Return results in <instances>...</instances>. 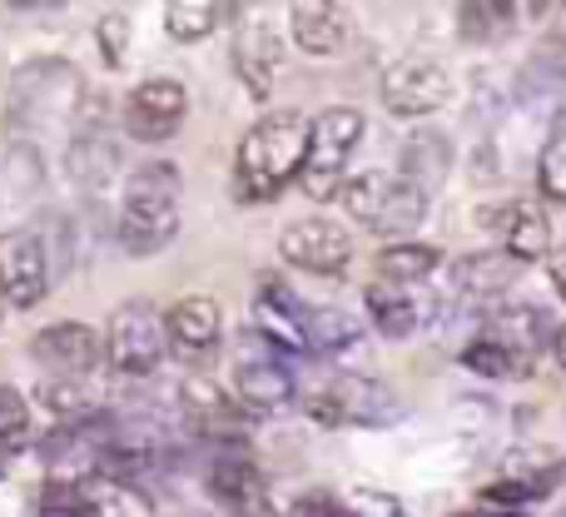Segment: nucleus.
Returning a JSON list of instances; mask_svg holds the SVG:
<instances>
[{
    "label": "nucleus",
    "instance_id": "22",
    "mask_svg": "<svg viewBox=\"0 0 566 517\" xmlns=\"http://www.w3.org/2000/svg\"><path fill=\"white\" fill-rule=\"evenodd\" d=\"M517 269L522 263L512 255H502V249H492V255H462L452 263V283H458V293H507Z\"/></svg>",
    "mask_w": 566,
    "mask_h": 517
},
{
    "label": "nucleus",
    "instance_id": "26",
    "mask_svg": "<svg viewBox=\"0 0 566 517\" xmlns=\"http://www.w3.org/2000/svg\"><path fill=\"white\" fill-rule=\"evenodd\" d=\"M438 263H442V249H432V245H388L378 255V269H382V279L388 283H418V279H428V273H438Z\"/></svg>",
    "mask_w": 566,
    "mask_h": 517
},
{
    "label": "nucleus",
    "instance_id": "4",
    "mask_svg": "<svg viewBox=\"0 0 566 517\" xmlns=\"http://www.w3.org/2000/svg\"><path fill=\"white\" fill-rule=\"evenodd\" d=\"M368 135L363 115L353 105H333L323 110L318 120L308 125V155H303L298 169V189L308 199H333L343 189V169H348L358 139Z\"/></svg>",
    "mask_w": 566,
    "mask_h": 517
},
{
    "label": "nucleus",
    "instance_id": "6",
    "mask_svg": "<svg viewBox=\"0 0 566 517\" xmlns=\"http://www.w3.org/2000/svg\"><path fill=\"white\" fill-rule=\"evenodd\" d=\"M185 115H189V90L169 75L139 80L125 100V130H129V139H145V145L179 135Z\"/></svg>",
    "mask_w": 566,
    "mask_h": 517
},
{
    "label": "nucleus",
    "instance_id": "19",
    "mask_svg": "<svg viewBox=\"0 0 566 517\" xmlns=\"http://www.w3.org/2000/svg\"><path fill=\"white\" fill-rule=\"evenodd\" d=\"M502 255H512L517 263H537L552 255V225L537 205H507L502 209Z\"/></svg>",
    "mask_w": 566,
    "mask_h": 517
},
{
    "label": "nucleus",
    "instance_id": "14",
    "mask_svg": "<svg viewBox=\"0 0 566 517\" xmlns=\"http://www.w3.org/2000/svg\"><path fill=\"white\" fill-rule=\"evenodd\" d=\"M323 399L333 403V418L338 423H392L398 418V399H392L378 379H338L323 389Z\"/></svg>",
    "mask_w": 566,
    "mask_h": 517
},
{
    "label": "nucleus",
    "instance_id": "18",
    "mask_svg": "<svg viewBox=\"0 0 566 517\" xmlns=\"http://www.w3.org/2000/svg\"><path fill=\"white\" fill-rule=\"evenodd\" d=\"M209 493H214V498L224 503L229 513H239V517L269 513L264 478H259L244 458H214V463H209Z\"/></svg>",
    "mask_w": 566,
    "mask_h": 517
},
{
    "label": "nucleus",
    "instance_id": "39",
    "mask_svg": "<svg viewBox=\"0 0 566 517\" xmlns=\"http://www.w3.org/2000/svg\"><path fill=\"white\" fill-rule=\"evenodd\" d=\"M552 353H557V363H562V369H566V323H562V329H557V339H552Z\"/></svg>",
    "mask_w": 566,
    "mask_h": 517
},
{
    "label": "nucleus",
    "instance_id": "23",
    "mask_svg": "<svg viewBox=\"0 0 566 517\" xmlns=\"http://www.w3.org/2000/svg\"><path fill=\"white\" fill-rule=\"evenodd\" d=\"M289 25H293L298 50H308V55H333V50L343 45V35H348L338 6H293Z\"/></svg>",
    "mask_w": 566,
    "mask_h": 517
},
{
    "label": "nucleus",
    "instance_id": "30",
    "mask_svg": "<svg viewBox=\"0 0 566 517\" xmlns=\"http://www.w3.org/2000/svg\"><path fill=\"white\" fill-rule=\"evenodd\" d=\"M35 399H40V409L55 413L60 423H85L90 413H95L85 403V393H80V383H65V379H45L35 389Z\"/></svg>",
    "mask_w": 566,
    "mask_h": 517
},
{
    "label": "nucleus",
    "instance_id": "21",
    "mask_svg": "<svg viewBox=\"0 0 566 517\" xmlns=\"http://www.w3.org/2000/svg\"><path fill=\"white\" fill-rule=\"evenodd\" d=\"M363 303H368V319L382 339H408V333H418V323H422L412 293H402L398 283H368V289H363Z\"/></svg>",
    "mask_w": 566,
    "mask_h": 517
},
{
    "label": "nucleus",
    "instance_id": "38",
    "mask_svg": "<svg viewBox=\"0 0 566 517\" xmlns=\"http://www.w3.org/2000/svg\"><path fill=\"white\" fill-rule=\"evenodd\" d=\"M552 283H557L562 299H566V249H562V255H552Z\"/></svg>",
    "mask_w": 566,
    "mask_h": 517
},
{
    "label": "nucleus",
    "instance_id": "3",
    "mask_svg": "<svg viewBox=\"0 0 566 517\" xmlns=\"http://www.w3.org/2000/svg\"><path fill=\"white\" fill-rule=\"evenodd\" d=\"M85 95L90 90L75 65H65V60H30L10 80V115H15V125H30V130L70 125L80 115V105H85Z\"/></svg>",
    "mask_w": 566,
    "mask_h": 517
},
{
    "label": "nucleus",
    "instance_id": "31",
    "mask_svg": "<svg viewBox=\"0 0 566 517\" xmlns=\"http://www.w3.org/2000/svg\"><path fill=\"white\" fill-rule=\"evenodd\" d=\"M30 443V403L0 383V453H20Z\"/></svg>",
    "mask_w": 566,
    "mask_h": 517
},
{
    "label": "nucleus",
    "instance_id": "36",
    "mask_svg": "<svg viewBox=\"0 0 566 517\" xmlns=\"http://www.w3.org/2000/svg\"><path fill=\"white\" fill-rule=\"evenodd\" d=\"M95 40H99V55H105V65H119L129 50V20L125 10H105L95 25Z\"/></svg>",
    "mask_w": 566,
    "mask_h": 517
},
{
    "label": "nucleus",
    "instance_id": "34",
    "mask_svg": "<svg viewBox=\"0 0 566 517\" xmlns=\"http://www.w3.org/2000/svg\"><path fill=\"white\" fill-rule=\"evenodd\" d=\"M40 517H95L80 483H45L40 493Z\"/></svg>",
    "mask_w": 566,
    "mask_h": 517
},
{
    "label": "nucleus",
    "instance_id": "9",
    "mask_svg": "<svg viewBox=\"0 0 566 517\" xmlns=\"http://www.w3.org/2000/svg\"><path fill=\"white\" fill-rule=\"evenodd\" d=\"M30 353L50 369V379H65V383H80L85 373H95V363L105 359V339H99L90 323H50L30 339Z\"/></svg>",
    "mask_w": 566,
    "mask_h": 517
},
{
    "label": "nucleus",
    "instance_id": "28",
    "mask_svg": "<svg viewBox=\"0 0 566 517\" xmlns=\"http://www.w3.org/2000/svg\"><path fill=\"white\" fill-rule=\"evenodd\" d=\"M462 363H468L472 373H482V379H527L537 359H522V353H507L502 343L478 339V343L462 349Z\"/></svg>",
    "mask_w": 566,
    "mask_h": 517
},
{
    "label": "nucleus",
    "instance_id": "13",
    "mask_svg": "<svg viewBox=\"0 0 566 517\" xmlns=\"http://www.w3.org/2000/svg\"><path fill=\"white\" fill-rule=\"evenodd\" d=\"M448 175H452L448 135H438V130H418V135H408V145H402V185H412L422 199H428L448 185Z\"/></svg>",
    "mask_w": 566,
    "mask_h": 517
},
{
    "label": "nucleus",
    "instance_id": "17",
    "mask_svg": "<svg viewBox=\"0 0 566 517\" xmlns=\"http://www.w3.org/2000/svg\"><path fill=\"white\" fill-rule=\"evenodd\" d=\"M179 399H185V409L195 413V423L209 438H239V433H244V413H239L234 403H229V393L219 389L214 379H205V373H189Z\"/></svg>",
    "mask_w": 566,
    "mask_h": 517
},
{
    "label": "nucleus",
    "instance_id": "5",
    "mask_svg": "<svg viewBox=\"0 0 566 517\" xmlns=\"http://www.w3.org/2000/svg\"><path fill=\"white\" fill-rule=\"evenodd\" d=\"M105 339V363L125 379H149L165 359V313L149 299H129L109 313V329L99 333Z\"/></svg>",
    "mask_w": 566,
    "mask_h": 517
},
{
    "label": "nucleus",
    "instance_id": "8",
    "mask_svg": "<svg viewBox=\"0 0 566 517\" xmlns=\"http://www.w3.org/2000/svg\"><path fill=\"white\" fill-rule=\"evenodd\" d=\"M279 255H283V263H293V269L333 279V273H343L353 263V239H348V229L333 225V219H298V225L283 229Z\"/></svg>",
    "mask_w": 566,
    "mask_h": 517
},
{
    "label": "nucleus",
    "instance_id": "15",
    "mask_svg": "<svg viewBox=\"0 0 566 517\" xmlns=\"http://www.w3.org/2000/svg\"><path fill=\"white\" fill-rule=\"evenodd\" d=\"M70 175H75V189L90 199H105L115 189V175H119V145L99 130H90L85 139L70 145Z\"/></svg>",
    "mask_w": 566,
    "mask_h": 517
},
{
    "label": "nucleus",
    "instance_id": "11",
    "mask_svg": "<svg viewBox=\"0 0 566 517\" xmlns=\"http://www.w3.org/2000/svg\"><path fill=\"white\" fill-rule=\"evenodd\" d=\"M234 393L244 409H259V413L283 409L293 399V373L283 369V359H274V353H239Z\"/></svg>",
    "mask_w": 566,
    "mask_h": 517
},
{
    "label": "nucleus",
    "instance_id": "2",
    "mask_svg": "<svg viewBox=\"0 0 566 517\" xmlns=\"http://www.w3.org/2000/svg\"><path fill=\"white\" fill-rule=\"evenodd\" d=\"M179 199H185V179L179 165L169 159H145L129 175L125 199H119V245L135 259H149L179 235Z\"/></svg>",
    "mask_w": 566,
    "mask_h": 517
},
{
    "label": "nucleus",
    "instance_id": "35",
    "mask_svg": "<svg viewBox=\"0 0 566 517\" xmlns=\"http://www.w3.org/2000/svg\"><path fill=\"white\" fill-rule=\"evenodd\" d=\"M40 169H45V165H40V155H35V149H30V145H15V149H10V155H6L10 189H15L20 199H30L40 185H45V179H40Z\"/></svg>",
    "mask_w": 566,
    "mask_h": 517
},
{
    "label": "nucleus",
    "instance_id": "16",
    "mask_svg": "<svg viewBox=\"0 0 566 517\" xmlns=\"http://www.w3.org/2000/svg\"><path fill=\"white\" fill-rule=\"evenodd\" d=\"M482 339L502 343L507 353H522V359H537V349L547 339H557V329L547 323V313L532 309V303H507V309H497L488 319V333Z\"/></svg>",
    "mask_w": 566,
    "mask_h": 517
},
{
    "label": "nucleus",
    "instance_id": "12",
    "mask_svg": "<svg viewBox=\"0 0 566 517\" xmlns=\"http://www.w3.org/2000/svg\"><path fill=\"white\" fill-rule=\"evenodd\" d=\"M165 333L179 353H209L219 343V333H224V313H219L214 299L195 293V299H179L165 313Z\"/></svg>",
    "mask_w": 566,
    "mask_h": 517
},
{
    "label": "nucleus",
    "instance_id": "25",
    "mask_svg": "<svg viewBox=\"0 0 566 517\" xmlns=\"http://www.w3.org/2000/svg\"><path fill=\"white\" fill-rule=\"evenodd\" d=\"M298 323H303V339H308V349H348V343H358L363 323L353 319V313H338V309H298Z\"/></svg>",
    "mask_w": 566,
    "mask_h": 517
},
{
    "label": "nucleus",
    "instance_id": "37",
    "mask_svg": "<svg viewBox=\"0 0 566 517\" xmlns=\"http://www.w3.org/2000/svg\"><path fill=\"white\" fill-rule=\"evenodd\" d=\"M293 517H353V513L333 498H303L298 508H293Z\"/></svg>",
    "mask_w": 566,
    "mask_h": 517
},
{
    "label": "nucleus",
    "instance_id": "1",
    "mask_svg": "<svg viewBox=\"0 0 566 517\" xmlns=\"http://www.w3.org/2000/svg\"><path fill=\"white\" fill-rule=\"evenodd\" d=\"M303 155H308V120L298 110H269L264 120L249 125V135L239 139V159H234V195L249 205L283 195L289 179H298Z\"/></svg>",
    "mask_w": 566,
    "mask_h": 517
},
{
    "label": "nucleus",
    "instance_id": "10",
    "mask_svg": "<svg viewBox=\"0 0 566 517\" xmlns=\"http://www.w3.org/2000/svg\"><path fill=\"white\" fill-rule=\"evenodd\" d=\"M448 90H452V80L442 65H432V60H402V65H388V75H382V105H388V115L418 120V115H432L448 100Z\"/></svg>",
    "mask_w": 566,
    "mask_h": 517
},
{
    "label": "nucleus",
    "instance_id": "7",
    "mask_svg": "<svg viewBox=\"0 0 566 517\" xmlns=\"http://www.w3.org/2000/svg\"><path fill=\"white\" fill-rule=\"evenodd\" d=\"M50 293V259L35 229H6L0 235V299L10 309H35Z\"/></svg>",
    "mask_w": 566,
    "mask_h": 517
},
{
    "label": "nucleus",
    "instance_id": "20",
    "mask_svg": "<svg viewBox=\"0 0 566 517\" xmlns=\"http://www.w3.org/2000/svg\"><path fill=\"white\" fill-rule=\"evenodd\" d=\"M234 65L244 75L249 95L254 100H269L274 95V70H279V40L269 25H249L234 45Z\"/></svg>",
    "mask_w": 566,
    "mask_h": 517
},
{
    "label": "nucleus",
    "instance_id": "27",
    "mask_svg": "<svg viewBox=\"0 0 566 517\" xmlns=\"http://www.w3.org/2000/svg\"><path fill=\"white\" fill-rule=\"evenodd\" d=\"M219 15H234V6H209V0H175L165 6V30L175 40H205L219 25Z\"/></svg>",
    "mask_w": 566,
    "mask_h": 517
},
{
    "label": "nucleus",
    "instance_id": "29",
    "mask_svg": "<svg viewBox=\"0 0 566 517\" xmlns=\"http://www.w3.org/2000/svg\"><path fill=\"white\" fill-rule=\"evenodd\" d=\"M392 179L378 175V169H368V175H353L348 185H343V205H348V215H358L363 225H373L382 209V199H388Z\"/></svg>",
    "mask_w": 566,
    "mask_h": 517
},
{
    "label": "nucleus",
    "instance_id": "40",
    "mask_svg": "<svg viewBox=\"0 0 566 517\" xmlns=\"http://www.w3.org/2000/svg\"><path fill=\"white\" fill-rule=\"evenodd\" d=\"M6 309H10V303H6V299H0V323H6Z\"/></svg>",
    "mask_w": 566,
    "mask_h": 517
},
{
    "label": "nucleus",
    "instance_id": "33",
    "mask_svg": "<svg viewBox=\"0 0 566 517\" xmlns=\"http://www.w3.org/2000/svg\"><path fill=\"white\" fill-rule=\"evenodd\" d=\"M512 15H517V6H462L458 10L468 40H497L512 25Z\"/></svg>",
    "mask_w": 566,
    "mask_h": 517
},
{
    "label": "nucleus",
    "instance_id": "24",
    "mask_svg": "<svg viewBox=\"0 0 566 517\" xmlns=\"http://www.w3.org/2000/svg\"><path fill=\"white\" fill-rule=\"evenodd\" d=\"M422 215H428V199H422L412 185H402V179H392L388 199H382L378 219H373L368 229H378V235H388L392 245H408V235L422 225Z\"/></svg>",
    "mask_w": 566,
    "mask_h": 517
},
{
    "label": "nucleus",
    "instance_id": "32",
    "mask_svg": "<svg viewBox=\"0 0 566 517\" xmlns=\"http://www.w3.org/2000/svg\"><path fill=\"white\" fill-rule=\"evenodd\" d=\"M537 189L552 199V205H566V130L547 139L537 159Z\"/></svg>",
    "mask_w": 566,
    "mask_h": 517
}]
</instances>
